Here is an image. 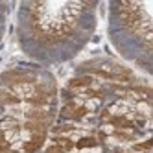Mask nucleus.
Instances as JSON below:
<instances>
[{"instance_id": "obj_2", "label": "nucleus", "mask_w": 153, "mask_h": 153, "mask_svg": "<svg viewBox=\"0 0 153 153\" xmlns=\"http://www.w3.org/2000/svg\"><path fill=\"white\" fill-rule=\"evenodd\" d=\"M42 140H45V133H37V135H33V138H31L30 142H26L24 151H26V153H33L35 149H39V148H41Z\"/></svg>"}, {"instance_id": "obj_7", "label": "nucleus", "mask_w": 153, "mask_h": 153, "mask_svg": "<svg viewBox=\"0 0 153 153\" xmlns=\"http://www.w3.org/2000/svg\"><path fill=\"white\" fill-rule=\"evenodd\" d=\"M7 149V142H6V137L0 133V151H6Z\"/></svg>"}, {"instance_id": "obj_1", "label": "nucleus", "mask_w": 153, "mask_h": 153, "mask_svg": "<svg viewBox=\"0 0 153 153\" xmlns=\"http://www.w3.org/2000/svg\"><path fill=\"white\" fill-rule=\"evenodd\" d=\"M85 114H87V109L85 107H78V105H74V103H68L67 107L63 109V116H67V118L78 120V118H81Z\"/></svg>"}, {"instance_id": "obj_3", "label": "nucleus", "mask_w": 153, "mask_h": 153, "mask_svg": "<svg viewBox=\"0 0 153 153\" xmlns=\"http://www.w3.org/2000/svg\"><path fill=\"white\" fill-rule=\"evenodd\" d=\"M91 78H74L70 81V87L72 89H78V87H87V85H91Z\"/></svg>"}, {"instance_id": "obj_8", "label": "nucleus", "mask_w": 153, "mask_h": 153, "mask_svg": "<svg viewBox=\"0 0 153 153\" xmlns=\"http://www.w3.org/2000/svg\"><path fill=\"white\" fill-rule=\"evenodd\" d=\"M46 153H67V151L61 149L59 146H52V148H48V149H46Z\"/></svg>"}, {"instance_id": "obj_6", "label": "nucleus", "mask_w": 153, "mask_h": 153, "mask_svg": "<svg viewBox=\"0 0 153 153\" xmlns=\"http://www.w3.org/2000/svg\"><path fill=\"white\" fill-rule=\"evenodd\" d=\"M57 144H59V148H61V149H65V151L72 149V146H74L68 138H57Z\"/></svg>"}, {"instance_id": "obj_9", "label": "nucleus", "mask_w": 153, "mask_h": 153, "mask_svg": "<svg viewBox=\"0 0 153 153\" xmlns=\"http://www.w3.org/2000/svg\"><path fill=\"white\" fill-rule=\"evenodd\" d=\"M0 153H13V151H9V149H6V151H0Z\"/></svg>"}, {"instance_id": "obj_4", "label": "nucleus", "mask_w": 153, "mask_h": 153, "mask_svg": "<svg viewBox=\"0 0 153 153\" xmlns=\"http://www.w3.org/2000/svg\"><path fill=\"white\" fill-rule=\"evenodd\" d=\"M78 148H92V146H96V138H92V137H83V138H79L78 140V144H76Z\"/></svg>"}, {"instance_id": "obj_5", "label": "nucleus", "mask_w": 153, "mask_h": 153, "mask_svg": "<svg viewBox=\"0 0 153 153\" xmlns=\"http://www.w3.org/2000/svg\"><path fill=\"white\" fill-rule=\"evenodd\" d=\"M111 124L118 126V127H133V122H129L127 118H122V116H116L111 120Z\"/></svg>"}]
</instances>
